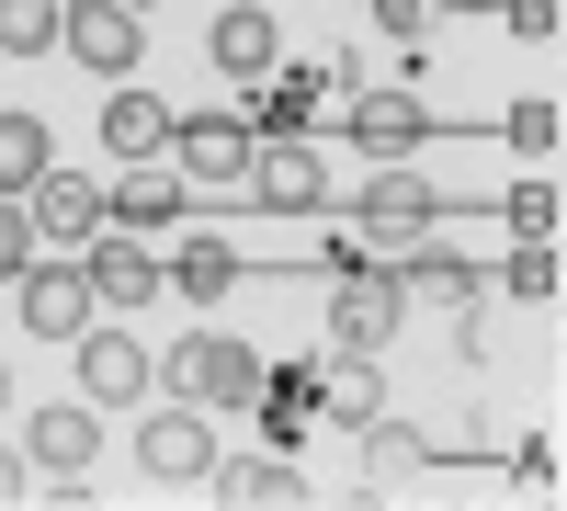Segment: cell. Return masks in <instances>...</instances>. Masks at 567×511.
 Masks as SVG:
<instances>
[{
  "label": "cell",
  "mask_w": 567,
  "mask_h": 511,
  "mask_svg": "<svg viewBox=\"0 0 567 511\" xmlns=\"http://www.w3.org/2000/svg\"><path fill=\"white\" fill-rule=\"evenodd\" d=\"M159 376H171V398H194V409H250L272 364H261L250 341H227V330H194V341L159 364Z\"/></svg>",
  "instance_id": "cell-1"
},
{
  "label": "cell",
  "mask_w": 567,
  "mask_h": 511,
  "mask_svg": "<svg viewBox=\"0 0 567 511\" xmlns=\"http://www.w3.org/2000/svg\"><path fill=\"white\" fill-rule=\"evenodd\" d=\"M398 318H409V285L374 273V262H352L341 285H329V352H386Z\"/></svg>",
  "instance_id": "cell-2"
},
{
  "label": "cell",
  "mask_w": 567,
  "mask_h": 511,
  "mask_svg": "<svg viewBox=\"0 0 567 511\" xmlns=\"http://www.w3.org/2000/svg\"><path fill=\"white\" fill-rule=\"evenodd\" d=\"M227 205H261V216H318L329 205V182H318V160L296 149V136H250V171H239V194Z\"/></svg>",
  "instance_id": "cell-3"
},
{
  "label": "cell",
  "mask_w": 567,
  "mask_h": 511,
  "mask_svg": "<svg viewBox=\"0 0 567 511\" xmlns=\"http://www.w3.org/2000/svg\"><path fill=\"white\" fill-rule=\"evenodd\" d=\"M341 136H352V149L363 160H409V149H432V136H443V114L432 103H409V91H352V103H341Z\"/></svg>",
  "instance_id": "cell-4"
},
{
  "label": "cell",
  "mask_w": 567,
  "mask_h": 511,
  "mask_svg": "<svg viewBox=\"0 0 567 511\" xmlns=\"http://www.w3.org/2000/svg\"><path fill=\"white\" fill-rule=\"evenodd\" d=\"M23 216H34V239H69V251H91V239L114 227V194H103V182H69L58 160H45V171L23 182Z\"/></svg>",
  "instance_id": "cell-5"
},
{
  "label": "cell",
  "mask_w": 567,
  "mask_h": 511,
  "mask_svg": "<svg viewBox=\"0 0 567 511\" xmlns=\"http://www.w3.org/2000/svg\"><path fill=\"white\" fill-rule=\"evenodd\" d=\"M136 467H148L159 489H205V467H216L205 409H194V398H182V409H148V432H136Z\"/></svg>",
  "instance_id": "cell-6"
},
{
  "label": "cell",
  "mask_w": 567,
  "mask_h": 511,
  "mask_svg": "<svg viewBox=\"0 0 567 511\" xmlns=\"http://www.w3.org/2000/svg\"><path fill=\"white\" fill-rule=\"evenodd\" d=\"M148 376H159V352H148V341H125V330H80V398H91V409L148 398Z\"/></svg>",
  "instance_id": "cell-7"
},
{
  "label": "cell",
  "mask_w": 567,
  "mask_h": 511,
  "mask_svg": "<svg viewBox=\"0 0 567 511\" xmlns=\"http://www.w3.org/2000/svg\"><path fill=\"white\" fill-rule=\"evenodd\" d=\"M58 45H69L80 69H103V80H125V69H136V45H148V23H136L125 0H69V34H58Z\"/></svg>",
  "instance_id": "cell-8"
},
{
  "label": "cell",
  "mask_w": 567,
  "mask_h": 511,
  "mask_svg": "<svg viewBox=\"0 0 567 511\" xmlns=\"http://www.w3.org/2000/svg\"><path fill=\"white\" fill-rule=\"evenodd\" d=\"M171 149H182V171H194L205 194H239V171H250V125H239V114H182Z\"/></svg>",
  "instance_id": "cell-9"
},
{
  "label": "cell",
  "mask_w": 567,
  "mask_h": 511,
  "mask_svg": "<svg viewBox=\"0 0 567 511\" xmlns=\"http://www.w3.org/2000/svg\"><path fill=\"white\" fill-rule=\"evenodd\" d=\"M23 454H34L45 478H91V454H103V409H91V398L34 409V421H23Z\"/></svg>",
  "instance_id": "cell-10"
},
{
  "label": "cell",
  "mask_w": 567,
  "mask_h": 511,
  "mask_svg": "<svg viewBox=\"0 0 567 511\" xmlns=\"http://www.w3.org/2000/svg\"><path fill=\"white\" fill-rule=\"evenodd\" d=\"M205 58H216L227 80H272V69H284V34H272L261 0H227V12L205 23Z\"/></svg>",
  "instance_id": "cell-11"
},
{
  "label": "cell",
  "mask_w": 567,
  "mask_h": 511,
  "mask_svg": "<svg viewBox=\"0 0 567 511\" xmlns=\"http://www.w3.org/2000/svg\"><path fill=\"white\" fill-rule=\"evenodd\" d=\"M398 285H409V296H432V307H454V318H465V307H477V285H488V273H477V262H465L454 239H432V227H420V239L398 251Z\"/></svg>",
  "instance_id": "cell-12"
},
{
  "label": "cell",
  "mask_w": 567,
  "mask_h": 511,
  "mask_svg": "<svg viewBox=\"0 0 567 511\" xmlns=\"http://www.w3.org/2000/svg\"><path fill=\"white\" fill-rule=\"evenodd\" d=\"M420 227H432V182H409V171L363 182V251H409Z\"/></svg>",
  "instance_id": "cell-13"
},
{
  "label": "cell",
  "mask_w": 567,
  "mask_h": 511,
  "mask_svg": "<svg viewBox=\"0 0 567 511\" xmlns=\"http://www.w3.org/2000/svg\"><path fill=\"white\" fill-rule=\"evenodd\" d=\"M205 489H216L227 511H296V500H307V478L284 467V443H272V467H261V454H239V467H205Z\"/></svg>",
  "instance_id": "cell-14"
},
{
  "label": "cell",
  "mask_w": 567,
  "mask_h": 511,
  "mask_svg": "<svg viewBox=\"0 0 567 511\" xmlns=\"http://www.w3.org/2000/svg\"><path fill=\"white\" fill-rule=\"evenodd\" d=\"M23 330L34 341H80L91 330V273H23Z\"/></svg>",
  "instance_id": "cell-15"
},
{
  "label": "cell",
  "mask_w": 567,
  "mask_h": 511,
  "mask_svg": "<svg viewBox=\"0 0 567 511\" xmlns=\"http://www.w3.org/2000/svg\"><path fill=\"white\" fill-rule=\"evenodd\" d=\"M80 273H91V296H103V307H148V296H159V262L136 251V239H114V227L91 239V262H80Z\"/></svg>",
  "instance_id": "cell-16"
},
{
  "label": "cell",
  "mask_w": 567,
  "mask_h": 511,
  "mask_svg": "<svg viewBox=\"0 0 567 511\" xmlns=\"http://www.w3.org/2000/svg\"><path fill=\"white\" fill-rule=\"evenodd\" d=\"M103 149H114V160H159V149H171V103L114 91V103H103Z\"/></svg>",
  "instance_id": "cell-17"
},
{
  "label": "cell",
  "mask_w": 567,
  "mask_h": 511,
  "mask_svg": "<svg viewBox=\"0 0 567 511\" xmlns=\"http://www.w3.org/2000/svg\"><path fill=\"white\" fill-rule=\"evenodd\" d=\"M159 285H182L194 307H216L227 285H239V251H227V239H182V251L159 262Z\"/></svg>",
  "instance_id": "cell-18"
},
{
  "label": "cell",
  "mask_w": 567,
  "mask_h": 511,
  "mask_svg": "<svg viewBox=\"0 0 567 511\" xmlns=\"http://www.w3.org/2000/svg\"><path fill=\"white\" fill-rule=\"evenodd\" d=\"M318 91H329L318 69H272V80L250 91V125H261V136H296V125L318 114Z\"/></svg>",
  "instance_id": "cell-19"
},
{
  "label": "cell",
  "mask_w": 567,
  "mask_h": 511,
  "mask_svg": "<svg viewBox=\"0 0 567 511\" xmlns=\"http://www.w3.org/2000/svg\"><path fill=\"white\" fill-rule=\"evenodd\" d=\"M69 34V0H0V58H45Z\"/></svg>",
  "instance_id": "cell-20"
},
{
  "label": "cell",
  "mask_w": 567,
  "mask_h": 511,
  "mask_svg": "<svg viewBox=\"0 0 567 511\" xmlns=\"http://www.w3.org/2000/svg\"><path fill=\"white\" fill-rule=\"evenodd\" d=\"M45 160H58V136H45L34 114H0V194H23Z\"/></svg>",
  "instance_id": "cell-21"
},
{
  "label": "cell",
  "mask_w": 567,
  "mask_h": 511,
  "mask_svg": "<svg viewBox=\"0 0 567 511\" xmlns=\"http://www.w3.org/2000/svg\"><path fill=\"white\" fill-rule=\"evenodd\" d=\"M363 454H374V467H386V478H420V467H432V432H409V421H386V409H374V421H363Z\"/></svg>",
  "instance_id": "cell-22"
},
{
  "label": "cell",
  "mask_w": 567,
  "mask_h": 511,
  "mask_svg": "<svg viewBox=\"0 0 567 511\" xmlns=\"http://www.w3.org/2000/svg\"><path fill=\"white\" fill-rule=\"evenodd\" d=\"M374 409H386V387H374V352H341V376H329V421H374Z\"/></svg>",
  "instance_id": "cell-23"
},
{
  "label": "cell",
  "mask_w": 567,
  "mask_h": 511,
  "mask_svg": "<svg viewBox=\"0 0 567 511\" xmlns=\"http://www.w3.org/2000/svg\"><path fill=\"white\" fill-rule=\"evenodd\" d=\"M499 136H511V149H523V160H556V136H567L556 91H534V103H511V114H499Z\"/></svg>",
  "instance_id": "cell-24"
},
{
  "label": "cell",
  "mask_w": 567,
  "mask_h": 511,
  "mask_svg": "<svg viewBox=\"0 0 567 511\" xmlns=\"http://www.w3.org/2000/svg\"><path fill=\"white\" fill-rule=\"evenodd\" d=\"M499 285L523 296V307H556V239H523V251L499 262Z\"/></svg>",
  "instance_id": "cell-25"
},
{
  "label": "cell",
  "mask_w": 567,
  "mask_h": 511,
  "mask_svg": "<svg viewBox=\"0 0 567 511\" xmlns=\"http://www.w3.org/2000/svg\"><path fill=\"white\" fill-rule=\"evenodd\" d=\"M499 216H511V239H556V182H523Z\"/></svg>",
  "instance_id": "cell-26"
},
{
  "label": "cell",
  "mask_w": 567,
  "mask_h": 511,
  "mask_svg": "<svg viewBox=\"0 0 567 511\" xmlns=\"http://www.w3.org/2000/svg\"><path fill=\"white\" fill-rule=\"evenodd\" d=\"M114 216H125V227H171V216H182V194H171V182H125Z\"/></svg>",
  "instance_id": "cell-27"
},
{
  "label": "cell",
  "mask_w": 567,
  "mask_h": 511,
  "mask_svg": "<svg viewBox=\"0 0 567 511\" xmlns=\"http://www.w3.org/2000/svg\"><path fill=\"white\" fill-rule=\"evenodd\" d=\"M34 262V216H23V194H0V273H23Z\"/></svg>",
  "instance_id": "cell-28"
},
{
  "label": "cell",
  "mask_w": 567,
  "mask_h": 511,
  "mask_svg": "<svg viewBox=\"0 0 567 511\" xmlns=\"http://www.w3.org/2000/svg\"><path fill=\"white\" fill-rule=\"evenodd\" d=\"M499 12H511V34H523V45H556V23H567V0H499Z\"/></svg>",
  "instance_id": "cell-29"
},
{
  "label": "cell",
  "mask_w": 567,
  "mask_h": 511,
  "mask_svg": "<svg viewBox=\"0 0 567 511\" xmlns=\"http://www.w3.org/2000/svg\"><path fill=\"white\" fill-rule=\"evenodd\" d=\"M511 478H523V489H556V443L523 432V443H511Z\"/></svg>",
  "instance_id": "cell-30"
},
{
  "label": "cell",
  "mask_w": 567,
  "mask_h": 511,
  "mask_svg": "<svg viewBox=\"0 0 567 511\" xmlns=\"http://www.w3.org/2000/svg\"><path fill=\"white\" fill-rule=\"evenodd\" d=\"M432 12H443V0H374V23H386V34H432Z\"/></svg>",
  "instance_id": "cell-31"
},
{
  "label": "cell",
  "mask_w": 567,
  "mask_h": 511,
  "mask_svg": "<svg viewBox=\"0 0 567 511\" xmlns=\"http://www.w3.org/2000/svg\"><path fill=\"white\" fill-rule=\"evenodd\" d=\"M23 489H34V467H23V454H0V511H12Z\"/></svg>",
  "instance_id": "cell-32"
},
{
  "label": "cell",
  "mask_w": 567,
  "mask_h": 511,
  "mask_svg": "<svg viewBox=\"0 0 567 511\" xmlns=\"http://www.w3.org/2000/svg\"><path fill=\"white\" fill-rule=\"evenodd\" d=\"M0 409H12V364H0Z\"/></svg>",
  "instance_id": "cell-33"
},
{
  "label": "cell",
  "mask_w": 567,
  "mask_h": 511,
  "mask_svg": "<svg viewBox=\"0 0 567 511\" xmlns=\"http://www.w3.org/2000/svg\"><path fill=\"white\" fill-rule=\"evenodd\" d=\"M454 12H488V0H454Z\"/></svg>",
  "instance_id": "cell-34"
},
{
  "label": "cell",
  "mask_w": 567,
  "mask_h": 511,
  "mask_svg": "<svg viewBox=\"0 0 567 511\" xmlns=\"http://www.w3.org/2000/svg\"><path fill=\"white\" fill-rule=\"evenodd\" d=\"M125 12H148V0H125Z\"/></svg>",
  "instance_id": "cell-35"
}]
</instances>
